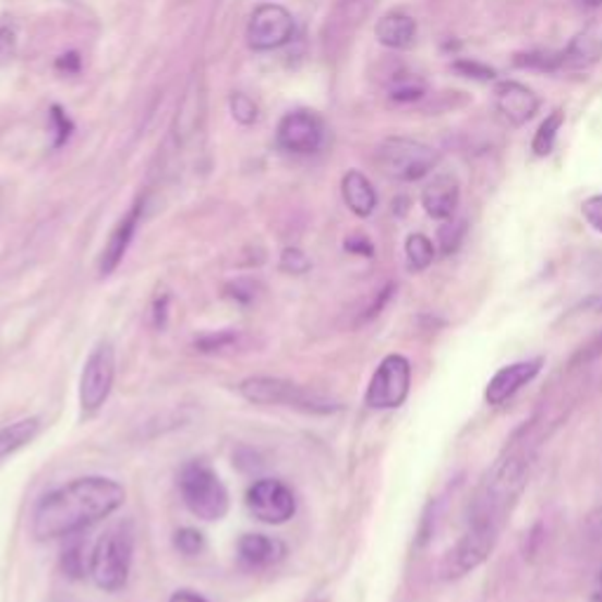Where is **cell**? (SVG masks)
Here are the masks:
<instances>
[{
  "label": "cell",
  "mask_w": 602,
  "mask_h": 602,
  "mask_svg": "<svg viewBox=\"0 0 602 602\" xmlns=\"http://www.w3.org/2000/svg\"><path fill=\"white\" fill-rule=\"evenodd\" d=\"M174 546L184 555H198L205 549V539L198 530H191V527H186V530H179L174 534Z\"/></svg>",
  "instance_id": "28"
},
{
  "label": "cell",
  "mask_w": 602,
  "mask_h": 602,
  "mask_svg": "<svg viewBox=\"0 0 602 602\" xmlns=\"http://www.w3.org/2000/svg\"><path fill=\"white\" fill-rule=\"evenodd\" d=\"M516 67L537 69V71H561L563 52H527L516 57Z\"/></svg>",
  "instance_id": "24"
},
{
  "label": "cell",
  "mask_w": 602,
  "mask_h": 602,
  "mask_svg": "<svg viewBox=\"0 0 602 602\" xmlns=\"http://www.w3.org/2000/svg\"><path fill=\"white\" fill-rule=\"evenodd\" d=\"M236 337L231 333H219V335H209L205 339L198 341L201 351H215V349H224V346H229Z\"/></svg>",
  "instance_id": "35"
},
{
  "label": "cell",
  "mask_w": 602,
  "mask_h": 602,
  "mask_svg": "<svg viewBox=\"0 0 602 602\" xmlns=\"http://www.w3.org/2000/svg\"><path fill=\"white\" fill-rule=\"evenodd\" d=\"M59 71H67V73H79L81 71V57L79 52H67L57 59L55 64Z\"/></svg>",
  "instance_id": "37"
},
{
  "label": "cell",
  "mask_w": 602,
  "mask_h": 602,
  "mask_svg": "<svg viewBox=\"0 0 602 602\" xmlns=\"http://www.w3.org/2000/svg\"><path fill=\"white\" fill-rule=\"evenodd\" d=\"M421 205L433 219H452L459 207V182L452 174L435 177L421 193Z\"/></svg>",
  "instance_id": "16"
},
{
  "label": "cell",
  "mask_w": 602,
  "mask_h": 602,
  "mask_svg": "<svg viewBox=\"0 0 602 602\" xmlns=\"http://www.w3.org/2000/svg\"><path fill=\"white\" fill-rule=\"evenodd\" d=\"M376 165L396 182H419L438 165V150L410 137H388L376 148Z\"/></svg>",
  "instance_id": "7"
},
{
  "label": "cell",
  "mask_w": 602,
  "mask_h": 602,
  "mask_svg": "<svg viewBox=\"0 0 602 602\" xmlns=\"http://www.w3.org/2000/svg\"><path fill=\"white\" fill-rule=\"evenodd\" d=\"M238 390L240 396L254 405H282V408L309 414H333L339 410L335 400L299 384L278 380V376H250V380L238 386Z\"/></svg>",
  "instance_id": "4"
},
{
  "label": "cell",
  "mask_w": 602,
  "mask_h": 602,
  "mask_svg": "<svg viewBox=\"0 0 602 602\" xmlns=\"http://www.w3.org/2000/svg\"><path fill=\"white\" fill-rule=\"evenodd\" d=\"M248 508L266 525H282L294 516L297 499L282 480L262 478L248 490Z\"/></svg>",
  "instance_id": "11"
},
{
  "label": "cell",
  "mask_w": 602,
  "mask_h": 602,
  "mask_svg": "<svg viewBox=\"0 0 602 602\" xmlns=\"http://www.w3.org/2000/svg\"><path fill=\"white\" fill-rule=\"evenodd\" d=\"M125 502V487L104 475H87L48 492L34 508L36 539L73 537L109 518Z\"/></svg>",
  "instance_id": "1"
},
{
  "label": "cell",
  "mask_w": 602,
  "mask_h": 602,
  "mask_svg": "<svg viewBox=\"0 0 602 602\" xmlns=\"http://www.w3.org/2000/svg\"><path fill=\"white\" fill-rule=\"evenodd\" d=\"M600 48L602 45H600L598 36H593L591 32L579 34L563 50V69H586L595 62L600 55Z\"/></svg>",
  "instance_id": "21"
},
{
  "label": "cell",
  "mask_w": 602,
  "mask_h": 602,
  "mask_svg": "<svg viewBox=\"0 0 602 602\" xmlns=\"http://www.w3.org/2000/svg\"><path fill=\"white\" fill-rule=\"evenodd\" d=\"M579 3H581L583 8H600V5H602V0H579Z\"/></svg>",
  "instance_id": "41"
},
{
  "label": "cell",
  "mask_w": 602,
  "mask_h": 602,
  "mask_svg": "<svg viewBox=\"0 0 602 602\" xmlns=\"http://www.w3.org/2000/svg\"><path fill=\"white\" fill-rule=\"evenodd\" d=\"M116 376V353L109 341L97 344L93 353L87 356L81 374V408L85 414H95L107 402Z\"/></svg>",
  "instance_id": "9"
},
{
  "label": "cell",
  "mask_w": 602,
  "mask_h": 602,
  "mask_svg": "<svg viewBox=\"0 0 602 602\" xmlns=\"http://www.w3.org/2000/svg\"><path fill=\"white\" fill-rule=\"evenodd\" d=\"M600 356H602V333L595 335L586 346H581V351L575 356V360H571V363H575V365L591 363V360H598Z\"/></svg>",
  "instance_id": "33"
},
{
  "label": "cell",
  "mask_w": 602,
  "mask_h": 602,
  "mask_svg": "<svg viewBox=\"0 0 602 602\" xmlns=\"http://www.w3.org/2000/svg\"><path fill=\"white\" fill-rule=\"evenodd\" d=\"M170 602H207V600L198 593H193V591H179L170 598Z\"/></svg>",
  "instance_id": "38"
},
{
  "label": "cell",
  "mask_w": 602,
  "mask_h": 602,
  "mask_svg": "<svg viewBox=\"0 0 602 602\" xmlns=\"http://www.w3.org/2000/svg\"><path fill=\"white\" fill-rule=\"evenodd\" d=\"M591 602H602V569H600V575L595 577L593 591H591Z\"/></svg>",
  "instance_id": "40"
},
{
  "label": "cell",
  "mask_w": 602,
  "mask_h": 602,
  "mask_svg": "<svg viewBox=\"0 0 602 602\" xmlns=\"http://www.w3.org/2000/svg\"><path fill=\"white\" fill-rule=\"evenodd\" d=\"M280 268L288 270V274L299 276V274H306V270L311 268V262L301 250L288 248V250H282V254H280Z\"/></svg>",
  "instance_id": "29"
},
{
  "label": "cell",
  "mask_w": 602,
  "mask_h": 602,
  "mask_svg": "<svg viewBox=\"0 0 602 602\" xmlns=\"http://www.w3.org/2000/svg\"><path fill=\"white\" fill-rule=\"evenodd\" d=\"M229 109H231V116L236 123L240 125H254L257 123V118H260V109H257V104H254L248 95L243 93H233L229 97Z\"/></svg>",
  "instance_id": "25"
},
{
  "label": "cell",
  "mask_w": 602,
  "mask_h": 602,
  "mask_svg": "<svg viewBox=\"0 0 602 602\" xmlns=\"http://www.w3.org/2000/svg\"><path fill=\"white\" fill-rule=\"evenodd\" d=\"M165 309H168V297L162 299V304H160V301L156 304V325L158 327L165 325V315H168V311H165Z\"/></svg>",
  "instance_id": "39"
},
{
  "label": "cell",
  "mask_w": 602,
  "mask_h": 602,
  "mask_svg": "<svg viewBox=\"0 0 602 602\" xmlns=\"http://www.w3.org/2000/svg\"><path fill=\"white\" fill-rule=\"evenodd\" d=\"M410 384H412V365L410 360L400 353L386 356L380 368L374 370L365 405L372 410H396L408 400L410 396Z\"/></svg>",
  "instance_id": "8"
},
{
  "label": "cell",
  "mask_w": 602,
  "mask_h": 602,
  "mask_svg": "<svg viewBox=\"0 0 602 602\" xmlns=\"http://www.w3.org/2000/svg\"><path fill=\"white\" fill-rule=\"evenodd\" d=\"M38 431H40V419L36 417L20 419L14 421V424L0 429V459L14 455V452L32 443L38 435Z\"/></svg>",
  "instance_id": "20"
},
{
  "label": "cell",
  "mask_w": 602,
  "mask_h": 602,
  "mask_svg": "<svg viewBox=\"0 0 602 602\" xmlns=\"http://www.w3.org/2000/svg\"><path fill=\"white\" fill-rule=\"evenodd\" d=\"M50 120H52V128H55V146H62L69 142L71 137V132H73V123H71V118L64 113L62 107H55L50 109Z\"/></svg>",
  "instance_id": "30"
},
{
  "label": "cell",
  "mask_w": 602,
  "mask_h": 602,
  "mask_svg": "<svg viewBox=\"0 0 602 602\" xmlns=\"http://www.w3.org/2000/svg\"><path fill=\"white\" fill-rule=\"evenodd\" d=\"M374 36L384 48L390 50H408L414 45L417 38V22L405 12H388L376 22Z\"/></svg>",
  "instance_id": "17"
},
{
  "label": "cell",
  "mask_w": 602,
  "mask_h": 602,
  "mask_svg": "<svg viewBox=\"0 0 602 602\" xmlns=\"http://www.w3.org/2000/svg\"><path fill=\"white\" fill-rule=\"evenodd\" d=\"M323 144V123L311 111L288 113L278 125V146L290 154H315Z\"/></svg>",
  "instance_id": "12"
},
{
  "label": "cell",
  "mask_w": 602,
  "mask_h": 602,
  "mask_svg": "<svg viewBox=\"0 0 602 602\" xmlns=\"http://www.w3.org/2000/svg\"><path fill=\"white\" fill-rule=\"evenodd\" d=\"M534 457V445L527 441L506 447L504 455L490 466V471L480 480L466 522H490L504 527L508 514L518 504L527 483H530Z\"/></svg>",
  "instance_id": "2"
},
{
  "label": "cell",
  "mask_w": 602,
  "mask_h": 602,
  "mask_svg": "<svg viewBox=\"0 0 602 602\" xmlns=\"http://www.w3.org/2000/svg\"><path fill=\"white\" fill-rule=\"evenodd\" d=\"M240 561L250 567H266L278 563L285 555V546L278 539H270L266 534H245L238 541Z\"/></svg>",
  "instance_id": "19"
},
{
  "label": "cell",
  "mask_w": 602,
  "mask_h": 602,
  "mask_svg": "<svg viewBox=\"0 0 602 602\" xmlns=\"http://www.w3.org/2000/svg\"><path fill=\"white\" fill-rule=\"evenodd\" d=\"M134 555V530L128 520L104 532L89 555V577L101 591H120L128 583Z\"/></svg>",
  "instance_id": "3"
},
{
  "label": "cell",
  "mask_w": 602,
  "mask_h": 602,
  "mask_svg": "<svg viewBox=\"0 0 602 602\" xmlns=\"http://www.w3.org/2000/svg\"><path fill=\"white\" fill-rule=\"evenodd\" d=\"M142 209H144V203L140 201L123 219L116 224V229L111 231L107 245H104V250H101V257H99V274L101 276L113 274V270L118 268V264L123 262L125 252H128L132 238H134V231H137Z\"/></svg>",
  "instance_id": "15"
},
{
  "label": "cell",
  "mask_w": 602,
  "mask_h": 602,
  "mask_svg": "<svg viewBox=\"0 0 602 602\" xmlns=\"http://www.w3.org/2000/svg\"><path fill=\"white\" fill-rule=\"evenodd\" d=\"M463 233H466V224L463 221H449L445 224L441 229V250L443 254H452L457 252L461 240H463Z\"/></svg>",
  "instance_id": "27"
},
{
  "label": "cell",
  "mask_w": 602,
  "mask_h": 602,
  "mask_svg": "<svg viewBox=\"0 0 602 602\" xmlns=\"http://www.w3.org/2000/svg\"><path fill=\"white\" fill-rule=\"evenodd\" d=\"M17 50V34L12 26H0V62H5Z\"/></svg>",
  "instance_id": "34"
},
{
  "label": "cell",
  "mask_w": 602,
  "mask_h": 602,
  "mask_svg": "<svg viewBox=\"0 0 602 602\" xmlns=\"http://www.w3.org/2000/svg\"><path fill=\"white\" fill-rule=\"evenodd\" d=\"M405 257L410 270H426L435 260V248L424 233H412L405 240Z\"/></svg>",
  "instance_id": "22"
},
{
  "label": "cell",
  "mask_w": 602,
  "mask_h": 602,
  "mask_svg": "<svg viewBox=\"0 0 602 602\" xmlns=\"http://www.w3.org/2000/svg\"><path fill=\"white\" fill-rule=\"evenodd\" d=\"M424 93H426V85L410 75V79H398L394 83V87H390V99L402 101V104L405 101H417V99L424 97Z\"/></svg>",
  "instance_id": "26"
},
{
  "label": "cell",
  "mask_w": 602,
  "mask_h": 602,
  "mask_svg": "<svg viewBox=\"0 0 602 602\" xmlns=\"http://www.w3.org/2000/svg\"><path fill=\"white\" fill-rule=\"evenodd\" d=\"M341 195L346 207H349L356 217H370L376 209V191L363 172L351 170L344 174Z\"/></svg>",
  "instance_id": "18"
},
{
  "label": "cell",
  "mask_w": 602,
  "mask_h": 602,
  "mask_svg": "<svg viewBox=\"0 0 602 602\" xmlns=\"http://www.w3.org/2000/svg\"><path fill=\"white\" fill-rule=\"evenodd\" d=\"M294 36V20L282 5L264 3L252 12L248 24V43L252 50L268 52L288 45Z\"/></svg>",
  "instance_id": "10"
},
{
  "label": "cell",
  "mask_w": 602,
  "mask_h": 602,
  "mask_svg": "<svg viewBox=\"0 0 602 602\" xmlns=\"http://www.w3.org/2000/svg\"><path fill=\"white\" fill-rule=\"evenodd\" d=\"M494 107L502 113V118L508 125L520 128L525 123H530V120L537 116L539 97L522 83L506 81L496 85L494 89Z\"/></svg>",
  "instance_id": "14"
},
{
  "label": "cell",
  "mask_w": 602,
  "mask_h": 602,
  "mask_svg": "<svg viewBox=\"0 0 602 602\" xmlns=\"http://www.w3.org/2000/svg\"><path fill=\"white\" fill-rule=\"evenodd\" d=\"M452 69L466 75V79H473V81H492L496 75L494 69L480 64V62H469V59H459V62L452 64Z\"/></svg>",
  "instance_id": "31"
},
{
  "label": "cell",
  "mask_w": 602,
  "mask_h": 602,
  "mask_svg": "<svg viewBox=\"0 0 602 602\" xmlns=\"http://www.w3.org/2000/svg\"><path fill=\"white\" fill-rule=\"evenodd\" d=\"M544 368V358H532V360H520V363L506 365L496 372L487 388H485V400L487 405H504L514 398L522 386L537 380V374Z\"/></svg>",
  "instance_id": "13"
},
{
  "label": "cell",
  "mask_w": 602,
  "mask_h": 602,
  "mask_svg": "<svg viewBox=\"0 0 602 602\" xmlns=\"http://www.w3.org/2000/svg\"><path fill=\"white\" fill-rule=\"evenodd\" d=\"M581 215L589 221L595 231L602 233V195H593V198L581 205Z\"/></svg>",
  "instance_id": "32"
},
{
  "label": "cell",
  "mask_w": 602,
  "mask_h": 602,
  "mask_svg": "<svg viewBox=\"0 0 602 602\" xmlns=\"http://www.w3.org/2000/svg\"><path fill=\"white\" fill-rule=\"evenodd\" d=\"M346 250L353 254H363V257H372L374 254V248L365 236H351L349 240H346Z\"/></svg>",
  "instance_id": "36"
},
{
  "label": "cell",
  "mask_w": 602,
  "mask_h": 602,
  "mask_svg": "<svg viewBox=\"0 0 602 602\" xmlns=\"http://www.w3.org/2000/svg\"><path fill=\"white\" fill-rule=\"evenodd\" d=\"M179 492L193 516L201 520H221L229 514V492L219 475L203 461L186 463L179 473Z\"/></svg>",
  "instance_id": "5"
},
{
  "label": "cell",
  "mask_w": 602,
  "mask_h": 602,
  "mask_svg": "<svg viewBox=\"0 0 602 602\" xmlns=\"http://www.w3.org/2000/svg\"><path fill=\"white\" fill-rule=\"evenodd\" d=\"M502 530L504 527L490 522H466V530L457 544L445 553L441 563V577L445 581H457L487 563L492 551L496 549Z\"/></svg>",
  "instance_id": "6"
},
{
  "label": "cell",
  "mask_w": 602,
  "mask_h": 602,
  "mask_svg": "<svg viewBox=\"0 0 602 602\" xmlns=\"http://www.w3.org/2000/svg\"><path fill=\"white\" fill-rule=\"evenodd\" d=\"M563 123H565V113H563L561 109H555V111L544 120V123H541V128L537 130L534 140H532V150H534L537 156L544 158V156L551 154L553 146H555V137H558V132H561Z\"/></svg>",
  "instance_id": "23"
}]
</instances>
